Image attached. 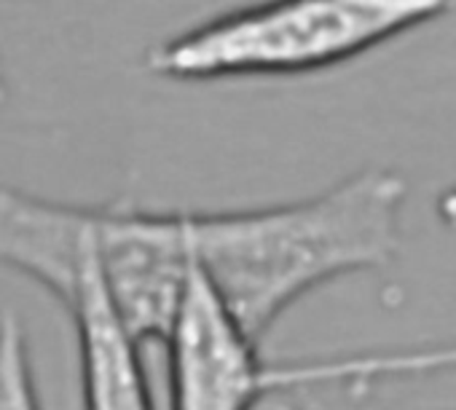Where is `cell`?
Masks as SVG:
<instances>
[{"mask_svg":"<svg viewBox=\"0 0 456 410\" xmlns=\"http://www.w3.org/2000/svg\"><path fill=\"white\" fill-rule=\"evenodd\" d=\"M453 6L456 0H253L156 44L145 68L177 84L312 76Z\"/></svg>","mask_w":456,"mask_h":410,"instance_id":"2","label":"cell"},{"mask_svg":"<svg viewBox=\"0 0 456 410\" xmlns=\"http://www.w3.org/2000/svg\"><path fill=\"white\" fill-rule=\"evenodd\" d=\"M9 100V84H6V76H4V65H0V108L6 105Z\"/></svg>","mask_w":456,"mask_h":410,"instance_id":"7","label":"cell"},{"mask_svg":"<svg viewBox=\"0 0 456 410\" xmlns=\"http://www.w3.org/2000/svg\"><path fill=\"white\" fill-rule=\"evenodd\" d=\"M405 196L403 174L365 166L309 198L253 210L180 213V231L193 266L245 330L264 341L312 290L397 261Z\"/></svg>","mask_w":456,"mask_h":410,"instance_id":"1","label":"cell"},{"mask_svg":"<svg viewBox=\"0 0 456 410\" xmlns=\"http://www.w3.org/2000/svg\"><path fill=\"white\" fill-rule=\"evenodd\" d=\"M161 346L169 407L248 410L272 394V362L264 359L261 341L245 330L191 258Z\"/></svg>","mask_w":456,"mask_h":410,"instance_id":"4","label":"cell"},{"mask_svg":"<svg viewBox=\"0 0 456 410\" xmlns=\"http://www.w3.org/2000/svg\"><path fill=\"white\" fill-rule=\"evenodd\" d=\"M89 223L102 274L132 335L142 349L161 346L188 269L180 213L108 201L89 207Z\"/></svg>","mask_w":456,"mask_h":410,"instance_id":"5","label":"cell"},{"mask_svg":"<svg viewBox=\"0 0 456 410\" xmlns=\"http://www.w3.org/2000/svg\"><path fill=\"white\" fill-rule=\"evenodd\" d=\"M38 405L28 335L17 317H0V410H33Z\"/></svg>","mask_w":456,"mask_h":410,"instance_id":"6","label":"cell"},{"mask_svg":"<svg viewBox=\"0 0 456 410\" xmlns=\"http://www.w3.org/2000/svg\"><path fill=\"white\" fill-rule=\"evenodd\" d=\"M0 266L49 290L70 314L86 407L148 410L153 405L142 343L132 335L102 274L89 207L0 185Z\"/></svg>","mask_w":456,"mask_h":410,"instance_id":"3","label":"cell"}]
</instances>
